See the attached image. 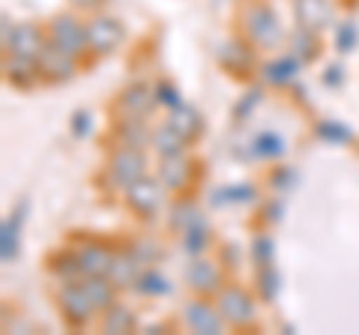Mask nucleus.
Instances as JSON below:
<instances>
[{
  "label": "nucleus",
  "mask_w": 359,
  "mask_h": 335,
  "mask_svg": "<svg viewBox=\"0 0 359 335\" xmlns=\"http://www.w3.org/2000/svg\"><path fill=\"white\" fill-rule=\"evenodd\" d=\"M51 42L57 48H63L66 54L72 57H81V54L90 48V36H87V27L81 21H75L72 15H57L51 21Z\"/></svg>",
  "instance_id": "f257e3e1"
},
{
  "label": "nucleus",
  "mask_w": 359,
  "mask_h": 335,
  "mask_svg": "<svg viewBox=\"0 0 359 335\" xmlns=\"http://www.w3.org/2000/svg\"><path fill=\"white\" fill-rule=\"evenodd\" d=\"M245 18H249L245 21V33H249L252 42H257L261 48L278 46V18L273 15V9L264 4H255Z\"/></svg>",
  "instance_id": "f03ea898"
},
{
  "label": "nucleus",
  "mask_w": 359,
  "mask_h": 335,
  "mask_svg": "<svg viewBox=\"0 0 359 335\" xmlns=\"http://www.w3.org/2000/svg\"><path fill=\"white\" fill-rule=\"evenodd\" d=\"M219 311H222L224 320L233 323V327H245V323L255 317L252 296L245 294L243 287H224V290H219Z\"/></svg>",
  "instance_id": "7ed1b4c3"
},
{
  "label": "nucleus",
  "mask_w": 359,
  "mask_h": 335,
  "mask_svg": "<svg viewBox=\"0 0 359 335\" xmlns=\"http://www.w3.org/2000/svg\"><path fill=\"white\" fill-rule=\"evenodd\" d=\"M36 66H39V72L48 78V81H69V78L75 75V57L72 54H66L63 48H57L54 42H48V46L42 48Z\"/></svg>",
  "instance_id": "20e7f679"
},
{
  "label": "nucleus",
  "mask_w": 359,
  "mask_h": 335,
  "mask_svg": "<svg viewBox=\"0 0 359 335\" xmlns=\"http://www.w3.org/2000/svg\"><path fill=\"white\" fill-rule=\"evenodd\" d=\"M144 171H147V165H144V156L132 147H123L111 156V174L117 177L123 186H132L144 180Z\"/></svg>",
  "instance_id": "39448f33"
},
{
  "label": "nucleus",
  "mask_w": 359,
  "mask_h": 335,
  "mask_svg": "<svg viewBox=\"0 0 359 335\" xmlns=\"http://www.w3.org/2000/svg\"><path fill=\"white\" fill-rule=\"evenodd\" d=\"M57 299H60V308H63V315L69 317V323H87L96 311V306L90 303V296L84 294L81 285H66Z\"/></svg>",
  "instance_id": "423d86ee"
},
{
  "label": "nucleus",
  "mask_w": 359,
  "mask_h": 335,
  "mask_svg": "<svg viewBox=\"0 0 359 335\" xmlns=\"http://www.w3.org/2000/svg\"><path fill=\"white\" fill-rule=\"evenodd\" d=\"M87 36H90V48L96 54H108L123 42V27L114 18H96L87 25Z\"/></svg>",
  "instance_id": "0eeeda50"
},
{
  "label": "nucleus",
  "mask_w": 359,
  "mask_h": 335,
  "mask_svg": "<svg viewBox=\"0 0 359 335\" xmlns=\"http://www.w3.org/2000/svg\"><path fill=\"white\" fill-rule=\"evenodd\" d=\"M129 189V204H132V210L135 213H141V216H153L156 210L162 207V186L159 183H153V180H138V183H132V186H126Z\"/></svg>",
  "instance_id": "6e6552de"
},
{
  "label": "nucleus",
  "mask_w": 359,
  "mask_h": 335,
  "mask_svg": "<svg viewBox=\"0 0 359 335\" xmlns=\"http://www.w3.org/2000/svg\"><path fill=\"white\" fill-rule=\"evenodd\" d=\"M45 48L42 33L36 30V25H18L13 30V42H9L6 51H13L15 57H27V60H39V54Z\"/></svg>",
  "instance_id": "1a4fd4ad"
},
{
  "label": "nucleus",
  "mask_w": 359,
  "mask_h": 335,
  "mask_svg": "<svg viewBox=\"0 0 359 335\" xmlns=\"http://www.w3.org/2000/svg\"><path fill=\"white\" fill-rule=\"evenodd\" d=\"M75 254H78V261H81L84 275H108L111 264H114V254H111L105 245H99V242H84Z\"/></svg>",
  "instance_id": "9d476101"
},
{
  "label": "nucleus",
  "mask_w": 359,
  "mask_h": 335,
  "mask_svg": "<svg viewBox=\"0 0 359 335\" xmlns=\"http://www.w3.org/2000/svg\"><path fill=\"white\" fill-rule=\"evenodd\" d=\"M186 323L195 332H219L222 329V317L216 315V308H210L204 303H189L186 306Z\"/></svg>",
  "instance_id": "9b49d317"
},
{
  "label": "nucleus",
  "mask_w": 359,
  "mask_h": 335,
  "mask_svg": "<svg viewBox=\"0 0 359 335\" xmlns=\"http://www.w3.org/2000/svg\"><path fill=\"white\" fill-rule=\"evenodd\" d=\"M39 66L36 60H27V57H15L13 54V60H6V78L13 81L15 87H30V84H36V78H39Z\"/></svg>",
  "instance_id": "f8f14e48"
},
{
  "label": "nucleus",
  "mask_w": 359,
  "mask_h": 335,
  "mask_svg": "<svg viewBox=\"0 0 359 335\" xmlns=\"http://www.w3.org/2000/svg\"><path fill=\"white\" fill-rule=\"evenodd\" d=\"M111 278L108 275H90L87 282H81L84 294L90 296V303L96 306V311H108L111 308V299H114V290H111Z\"/></svg>",
  "instance_id": "ddd939ff"
},
{
  "label": "nucleus",
  "mask_w": 359,
  "mask_h": 335,
  "mask_svg": "<svg viewBox=\"0 0 359 335\" xmlns=\"http://www.w3.org/2000/svg\"><path fill=\"white\" fill-rule=\"evenodd\" d=\"M219 282H222V275L210 261H195L192 270H189V285L195 290H216Z\"/></svg>",
  "instance_id": "4468645a"
},
{
  "label": "nucleus",
  "mask_w": 359,
  "mask_h": 335,
  "mask_svg": "<svg viewBox=\"0 0 359 335\" xmlns=\"http://www.w3.org/2000/svg\"><path fill=\"white\" fill-rule=\"evenodd\" d=\"M168 126H174L180 135H183L186 141L189 138H195L198 135V129H201V117L195 114L192 108H183V105H174V111H171V120H168Z\"/></svg>",
  "instance_id": "2eb2a0df"
},
{
  "label": "nucleus",
  "mask_w": 359,
  "mask_h": 335,
  "mask_svg": "<svg viewBox=\"0 0 359 335\" xmlns=\"http://www.w3.org/2000/svg\"><path fill=\"white\" fill-rule=\"evenodd\" d=\"M120 141H123V147H132V150H141V147H147V141H153L147 135V129H144V123L141 117H129L126 123L120 126Z\"/></svg>",
  "instance_id": "dca6fc26"
},
{
  "label": "nucleus",
  "mask_w": 359,
  "mask_h": 335,
  "mask_svg": "<svg viewBox=\"0 0 359 335\" xmlns=\"http://www.w3.org/2000/svg\"><path fill=\"white\" fill-rule=\"evenodd\" d=\"M153 99H156V93L144 90V87H135V90H126V93H123L120 105L129 111V117H144V114H147V111H150Z\"/></svg>",
  "instance_id": "f3484780"
},
{
  "label": "nucleus",
  "mask_w": 359,
  "mask_h": 335,
  "mask_svg": "<svg viewBox=\"0 0 359 335\" xmlns=\"http://www.w3.org/2000/svg\"><path fill=\"white\" fill-rule=\"evenodd\" d=\"M135 264H138V258H114V264H111V273L108 278L114 282V287H132L135 285Z\"/></svg>",
  "instance_id": "a211bd4d"
},
{
  "label": "nucleus",
  "mask_w": 359,
  "mask_h": 335,
  "mask_svg": "<svg viewBox=\"0 0 359 335\" xmlns=\"http://www.w3.org/2000/svg\"><path fill=\"white\" fill-rule=\"evenodd\" d=\"M183 135L174 129V126H165V129H159L153 135V144H156V150H159L162 156H174V153H180V147H183Z\"/></svg>",
  "instance_id": "6ab92c4d"
},
{
  "label": "nucleus",
  "mask_w": 359,
  "mask_h": 335,
  "mask_svg": "<svg viewBox=\"0 0 359 335\" xmlns=\"http://www.w3.org/2000/svg\"><path fill=\"white\" fill-rule=\"evenodd\" d=\"M297 15L306 27L323 25V0H297Z\"/></svg>",
  "instance_id": "aec40b11"
},
{
  "label": "nucleus",
  "mask_w": 359,
  "mask_h": 335,
  "mask_svg": "<svg viewBox=\"0 0 359 335\" xmlns=\"http://www.w3.org/2000/svg\"><path fill=\"white\" fill-rule=\"evenodd\" d=\"M105 329L108 332H129L132 329V315L123 306H111L105 315Z\"/></svg>",
  "instance_id": "412c9836"
},
{
  "label": "nucleus",
  "mask_w": 359,
  "mask_h": 335,
  "mask_svg": "<svg viewBox=\"0 0 359 335\" xmlns=\"http://www.w3.org/2000/svg\"><path fill=\"white\" fill-rule=\"evenodd\" d=\"M302 66V60H294V57H285V60H278V63H269L266 66V75H269V81H287V78H294L297 69Z\"/></svg>",
  "instance_id": "4be33fe9"
},
{
  "label": "nucleus",
  "mask_w": 359,
  "mask_h": 335,
  "mask_svg": "<svg viewBox=\"0 0 359 335\" xmlns=\"http://www.w3.org/2000/svg\"><path fill=\"white\" fill-rule=\"evenodd\" d=\"M269 141H273V135H261V138L255 141V150H257V153H264V156H276L278 150H282V144H278V141H276V144H269Z\"/></svg>",
  "instance_id": "5701e85b"
},
{
  "label": "nucleus",
  "mask_w": 359,
  "mask_h": 335,
  "mask_svg": "<svg viewBox=\"0 0 359 335\" xmlns=\"http://www.w3.org/2000/svg\"><path fill=\"white\" fill-rule=\"evenodd\" d=\"M141 290H144V294H162L165 282H162L159 275H144V278H141Z\"/></svg>",
  "instance_id": "b1692460"
},
{
  "label": "nucleus",
  "mask_w": 359,
  "mask_h": 335,
  "mask_svg": "<svg viewBox=\"0 0 359 335\" xmlns=\"http://www.w3.org/2000/svg\"><path fill=\"white\" fill-rule=\"evenodd\" d=\"M156 93H159L156 99H162V102H168V105H177V102H180V99L174 96V90H171L168 84H159V87H156Z\"/></svg>",
  "instance_id": "393cba45"
},
{
  "label": "nucleus",
  "mask_w": 359,
  "mask_h": 335,
  "mask_svg": "<svg viewBox=\"0 0 359 335\" xmlns=\"http://www.w3.org/2000/svg\"><path fill=\"white\" fill-rule=\"evenodd\" d=\"M257 258H261V264H269V240L266 237L257 240Z\"/></svg>",
  "instance_id": "a878e982"
},
{
  "label": "nucleus",
  "mask_w": 359,
  "mask_h": 335,
  "mask_svg": "<svg viewBox=\"0 0 359 335\" xmlns=\"http://www.w3.org/2000/svg\"><path fill=\"white\" fill-rule=\"evenodd\" d=\"M261 282H264L266 296H273V282H276V275H273V273H261Z\"/></svg>",
  "instance_id": "bb28decb"
},
{
  "label": "nucleus",
  "mask_w": 359,
  "mask_h": 335,
  "mask_svg": "<svg viewBox=\"0 0 359 335\" xmlns=\"http://www.w3.org/2000/svg\"><path fill=\"white\" fill-rule=\"evenodd\" d=\"M72 4H75V6H84V9H90V6H96L99 0H72Z\"/></svg>",
  "instance_id": "cd10ccee"
}]
</instances>
